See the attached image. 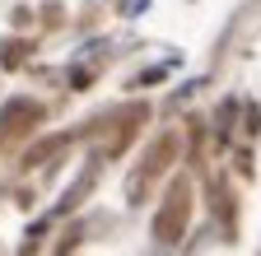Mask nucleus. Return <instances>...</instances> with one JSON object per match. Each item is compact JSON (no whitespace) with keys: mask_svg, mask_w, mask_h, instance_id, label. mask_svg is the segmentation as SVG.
<instances>
[{"mask_svg":"<svg viewBox=\"0 0 261 256\" xmlns=\"http://www.w3.org/2000/svg\"><path fill=\"white\" fill-rule=\"evenodd\" d=\"M187 214H191V186H187V182H173V191L163 196V210H159V219H154L159 242H177L182 229H187Z\"/></svg>","mask_w":261,"mask_h":256,"instance_id":"obj_1","label":"nucleus"},{"mask_svg":"<svg viewBox=\"0 0 261 256\" xmlns=\"http://www.w3.org/2000/svg\"><path fill=\"white\" fill-rule=\"evenodd\" d=\"M38 121H42V107H38V103L14 98L5 112H0V145H14V140H23V135H28Z\"/></svg>","mask_w":261,"mask_h":256,"instance_id":"obj_2","label":"nucleus"}]
</instances>
